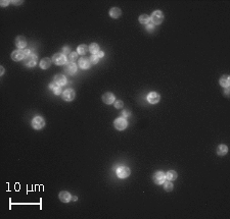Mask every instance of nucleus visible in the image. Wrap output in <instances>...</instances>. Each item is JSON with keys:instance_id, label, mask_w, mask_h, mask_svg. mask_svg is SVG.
Returning a JSON list of instances; mask_svg holds the SVG:
<instances>
[{"instance_id": "nucleus-20", "label": "nucleus", "mask_w": 230, "mask_h": 219, "mask_svg": "<svg viewBox=\"0 0 230 219\" xmlns=\"http://www.w3.org/2000/svg\"><path fill=\"white\" fill-rule=\"evenodd\" d=\"M90 60L88 58H81L79 60V66H80L82 70H88L90 67Z\"/></svg>"}, {"instance_id": "nucleus-36", "label": "nucleus", "mask_w": 230, "mask_h": 219, "mask_svg": "<svg viewBox=\"0 0 230 219\" xmlns=\"http://www.w3.org/2000/svg\"><path fill=\"white\" fill-rule=\"evenodd\" d=\"M224 93H225V95H226V96H229V87L228 88H225Z\"/></svg>"}, {"instance_id": "nucleus-25", "label": "nucleus", "mask_w": 230, "mask_h": 219, "mask_svg": "<svg viewBox=\"0 0 230 219\" xmlns=\"http://www.w3.org/2000/svg\"><path fill=\"white\" fill-rule=\"evenodd\" d=\"M138 21H139V23H142V25H147L150 21V16L148 15V14H141L139 18H138Z\"/></svg>"}, {"instance_id": "nucleus-26", "label": "nucleus", "mask_w": 230, "mask_h": 219, "mask_svg": "<svg viewBox=\"0 0 230 219\" xmlns=\"http://www.w3.org/2000/svg\"><path fill=\"white\" fill-rule=\"evenodd\" d=\"M164 189L166 192H172L174 189V185L171 182H164Z\"/></svg>"}, {"instance_id": "nucleus-30", "label": "nucleus", "mask_w": 230, "mask_h": 219, "mask_svg": "<svg viewBox=\"0 0 230 219\" xmlns=\"http://www.w3.org/2000/svg\"><path fill=\"white\" fill-rule=\"evenodd\" d=\"M123 101H121V100H116V102H115V107H116L117 109H121L123 108Z\"/></svg>"}, {"instance_id": "nucleus-12", "label": "nucleus", "mask_w": 230, "mask_h": 219, "mask_svg": "<svg viewBox=\"0 0 230 219\" xmlns=\"http://www.w3.org/2000/svg\"><path fill=\"white\" fill-rule=\"evenodd\" d=\"M53 82L55 83L56 85L61 86V87H63V86H64L68 83V80H67L66 75H61V73H59V75H54V78H53Z\"/></svg>"}, {"instance_id": "nucleus-3", "label": "nucleus", "mask_w": 230, "mask_h": 219, "mask_svg": "<svg viewBox=\"0 0 230 219\" xmlns=\"http://www.w3.org/2000/svg\"><path fill=\"white\" fill-rule=\"evenodd\" d=\"M164 21V13L160 10H155L150 15V21L155 25H160Z\"/></svg>"}, {"instance_id": "nucleus-10", "label": "nucleus", "mask_w": 230, "mask_h": 219, "mask_svg": "<svg viewBox=\"0 0 230 219\" xmlns=\"http://www.w3.org/2000/svg\"><path fill=\"white\" fill-rule=\"evenodd\" d=\"M146 100L148 103H150V104H157L160 102V96L159 93H157V92H150V93H148Z\"/></svg>"}, {"instance_id": "nucleus-19", "label": "nucleus", "mask_w": 230, "mask_h": 219, "mask_svg": "<svg viewBox=\"0 0 230 219\" xmlns=\"http://www.w3.org/2000/svg\"><path fill=\"white\" fill-rule=\"evenodd\" d=\"M216 151H217V154L219 156H225L227 154V152H228V147L224 144H221V145L218 146Z\"/></svg>"}, {"instance_id": "nucleus-21", "label": "nucleus", "mask_w": 230, "mask_h": 219, "mask_svg": "<svg viewBox=\"0 0 230 219\" xmlns=\"http://www.w3.org/2000/svg\"><path fill=\"white\" fill-rule=\"evenodd\" d=\"M178 177V174L175 170H169L166 173V179L169 180V182H174V180L177 179Z\"/></svg>"}, {"instance_id": "nucleus-6", "label": "nucleus", "mask_w": 230, "mask_h": 219, "mask_svg": "<svg viewBox=\"0 0 230 219\" xmlns=\"http://www.w3.org/2000/svg\"><path fill=\"white\" fill-rule=\"evenodd\" d=\"M52 62L55 65H64L67 64V56L63 53H55L52 56Z\"/></svg>"}, {"instance_id": "nucleus-1", "label": "nucleus", "mask_w": 230, "mask_h": 219, "mask_svg": "<svg viewBox=\"0 0 230 219\" xmlns=\"http://www.w3.org/2000/svg\"><path fill=\"white\" fill-rule=\"evenodd\" d=\"M31 125L34 130H42L43 127H45V120L42 116H35L34 118L32 119V122H31Z\"/></svg>"}, {"instance_id": "nucleus-38", "label": "nucleus", "mask_w": 230, "mask_h": 219, "mask_svg": "<svg viewBox=\"0 0 230 219\" xmlns=\"http://www.w3.org/2000/svg\"><path fill=\"white\" fill-rule=\"evenodd\" d=\"M11 3H14L16 5H18L20 3H23V1H11Z\"/></svg>"}, {"instance_id": "nucleus-15", "label": "nucleus", "mask_w": 230, "mask_h": 219, "mask_svg": "<svg viewBox=\"0 0 230 219\" xmlns=\"http://www.w3.org/2000/svg\"><path fill=\"white\" fill-rule=\"evenodd\" d=\"M64 70L69 73V75H75L77 71V65L75 62H68L66 64V67H64Z\"/></svg>"}, {"instance_id": "nucleus-37", "label": "nucleus", "mask_w": 230, "mask_h": 219, "mask_svg": "<svg viewBox=\"0 0 230 219\" xmlns=\"http://www.w3.org/2000/svg\"><path fill=\"white\" fill-rule=\"evenodd\" d=\"M0 75H4V67H3V66H1V67H0Z\"/></svg>"}, {"instance_id": "nucleus-31", "label": "nucleus", "mask_w": 230, "mask_h": 219, "mask_svg": "<svg viewBox=\"0 0 230 219\" xmlns=\"http://www.w3.org/2000/svg\"><path fill=\"white\" fill-rule=\"evenodd\" d=\"M130 115H131L130 111H128V110H124V111H122V117L127 118V117H129V116H130Z\"/></svg>"}, {"instance_id": "nucleus-32", "label": "nucleus", "mask_w": 230, "mask_h": 219, "mask_svg": "<svg viewBox=\"0 0 230 219\" xmlns=\"http://www.w3.org/2000/svg\"><path fill=\"white\" fill-rule=\"evenodd\" d=\"M0 3H1V6H2V7H5V6L8 5L9 3H10V1H3V0H2V1L0 2Z\"/></svg>"}, {"instance_id": "nucleus-39", "label": "nucleus", "mask_w": 230, "mask_h": 219, "mask_svg": "<svg viewBox=\"0 0 230 219\" xmlns=\"http://www.w3.org/2000/svg\"><path fill=\"white\" fill-rule=\"evenodd\" d=\"M77 199H78V197H77V196L72 197V200H73V201H77Z\"/></svg>"}, {"instance_id": "nucleus-24", "label": "nucleus", "mask_w": 230, "mask_h": 219, "mask_svg": "<svg viewBox=\"0 0 230 219\" xmlns=\"http://www.w3.org/2000/svg\"><path fill=\"white\" fill-rule=\"evenodd\" d=\"M89 51L92 54H97L98 52L100 51L99 45H98L97 43H91L90 46H89Z\"/></svg>"}, {"instance_id": "nucleus-9", "label": "nucleus", "mask_w": 230, "mask_h": 219, "mask_svg": "<svg viewBox=\"0 0 230 219\" xmlns=\"http://www.w3.org/2000/svg\"><path fill=\"white\" fill-rule=\"evenodd\" d=\"M25 51L23 49H16L11 53V59L14 61H21L25 59Z\"/></svg>"}, {"instance_id": "nucleus-5", "label": "nucleus", "mask_w": 230, "mask_h": 219, "mask_svg": "<svg viewBox=\"0 0 230 219\" xmlns=\"http://www.w3.org/2000/svg\"><path fill=\"white\" fill-rule=\"evenodd\" d=\"M152 180L155 185H163L166 180V174L163 171H155L152 174Z\"/></svg>"}, {"instance_id": "nucleus-23", "label": "nucleus", "mask_w": 230, "mask_h": 219, "mask_svg": "<svg viewBox=\"0 0 230 219\" xmlns=\"http://www.w3.org/2000/svg\"><path fill=\"white\" fill-rule=\"evenodd\" d=\"M88 50H89V47H88L87 45L81 44L79 45L78 48H77V52H78V54H81V55H85L88 52Z\"/></svg>"}, {"instance_id": "nucleus-27", "label": "nucleus", "mask_w": 230, "mask_h": 219, "mask_svg": "<svg viewBox=\"0 0 230 219\" xmlns=\"http://www.w3.org/2000/svg\"><path fill=\"white\" fill-rule=\"evenodd\" d=\"M78 52H71L70 54H69V60L71 61V62H75V61L78 59Z\"/></svg>"}, {"instance_id": "nucleus-7", "label": "nucleus", "mask_w": 230, "mask_h": 219, "mask_svg": "<svg viewBox=\"0 0 230 219\" xmlns=\"http://www.w3.org/2000/svg\"><path fill=\"white\" fill-rule=\"evenodd\" d=\"M61 97H63L64 101L71 102L76 98V92L73 89H67L61 93Z\"/></svg>"}, {"instance_id": "nucleus-33", "label": "nucleus", "mask_w": 230, "mask_h": 219, "mask_svg": "<svg viewBox=\"0 0 230 219\" xmlns=\"http://www.w3.org/2000/svg\"><path fill=\"white\" fill-rule=\"evenodd\" d=\"M63 51H64V53H69V54L71 53V50H70V48H69V47H64Z\"/></svg>"}, {"instance_id": "nucleus-8", "label": "nucleus", "mask_w": 230, "mask_h": 219, "mask_svg": "<svg viewBox=\"0 0 230 219\" xmlns=\"http://www.w3.org/2000/svg\"><path fill=\"white\" fill-rule=\"evenodd\" d=\"M37 61H38L37 55L34 53H31L28 57L25 58V65H27L28 67H34V66H36V64H37Z\"/></svg>"}, {"instance_id": "nucleus-2", "label": "nucleus", "mask_w": 230, "mask_h": 219, "mask_svg": "<svg viewBox=\"0 0 230 219\" xmlns=\"http://www.w3.org/2000/svg\"><path fill=\"white\" fill-rule=\"evenodd\" d=\"M116 173H117V177H118L119 178H122V179H124V178H127L130 175L131 173V170L130 168L128 167V166H119L118 168H117L116 170Z\"/></svg>"}, {"instance_id": "nucleus-17", "label": "nucleus", "mask_w": 230, "mask_h": 219, "mask_svg": "<svg viewBox=\"0 0 230 219\" xmlns=\"http://www.w3.org/2000/svg\"><path fill=\"white\" fill-rule=\"evenodd\" d=\"M51 61L52 59L48 58V57H45V58H43L42 60L40 61V67H41L42 70H48L50 65H51Z\"/></svg>"}, {"instance_id": "nucleus-29", "label": "nucleus", "mask_w": 230, "mask_h": 219, "mask_svg": "<svg viewBox=\"0 0 230 219\" xmlns=\"http://www.w3.org/2000/svg\"><path fill=\"white\" fill-rule=\"evenodd\" d=\"M155 23H152V21H149V23L146 25V27H145V29H146L147 32H152L153 30H155Z\"/></svg>"}, {"instance_id": "nucleus-34", "label": "nucleus", "mask_w": 230, "mask_h": 219, "mask_svg": "<svg viewBox=\"0 0 230 219\" xmlns=\"http://www.w3.org/2000/svg\"><path fill=\"white\" fill-rule=\"evenodd\" d=\"M24 51H25V56L26 57H28L31 54V50L30 49H26V50H24ZM26 57H25V58H26Z\"/></svg>"}, {"instance_id": "nucleus-13", "label": "nucleus", "mask_w": 230, "mask_h": 219, "mask_svg": "<svg viewBox=\"0 0 230 219\" xmlns=\"http://www.w3.org/2000/svg\"><path fill=\"white\" fill-rule=\"evenodd\" d=\"M58 199L61 200L63 203H69L70 201H72V196L69 192L67 191H61L58 194Z\"/></svg>"}, {"instance_id": "nucleus-11", "label": "nucleus", "mask_w": 230, "mask_h": 219, "mask_svg": "<svg viewBox=\"0 0 230 219\" xmlns=\"http://www.w3.org/2000/svg\"><path fill=\"white\" fill-rule=\"evenodd\" d=\"M116 101V97L115 95L111 92H105L104 95H102V102L104 104H107V105H111L114 102Z\"/></svg>"}, {"instance_id": "nucleus-28", "label": "nucleus", "mask_w": 230, "mask_h": 219, "mask_svg": "<svg viewBox=\"0 0 230 219\" xmlns=\"http://www.w3.org/2000/svg\"><path fill=\"white\" fill-rule=\"evenodd\" d=\"M89 60H90L91 64H97L98 62H99V57H98L96 54H92L91 57L89 58Z\"/></svg>"}, {"instance_id": "nucleus-18", "label": "nucleus", "mask_w": 230, "mask_h": 219, "mask_svg": "<svg viewBox=\"0 0 230 219\" xmlns=\"http://www.w3.org/2000/svg\"><path fill=\"white\" fill-rule=\"evenodd\" d=\"M219 83H220V86L223 88H228L229 85H230V78L229 75H222L219 80Z\"/></svg>"}, {"instance_id": "nucleus-14", "label": "nucleus", "mask_w": 230, "mask_h": 219, "mask_svg": "<svg viewBox=\"0 0 230 219\" xmlns=\"http://www.w3.org/2000/svg\"><path fill=\"white\" fill-rule=\"evenodd\" d=\"M16 46L18 49H24L27 46V40L23 37V36H18L16 38Z\"/></svg>"}, {"instance_id": "nucleus-22", "label": "nucleus", "mask_w": 230, "mask_h": 219, "mask_svg": "<svg viewBox=\"0 0 230 219\" xmlns=\"http://www.w3.org/2000/svg\"><path fill=\"white\" fill-rule=\"evenodd\" d=\"M49 89L52 90L55 95H59V94H61V93H63V92H61V86L56 85L54 82L51 83V84H49Z\"/></svg>"}, {"instance_id": "nucleus-16", "label": "nucleus", "mask_w": 230, "mask_h": 219, "mask_svg": "<svg viewBox=\"0 0 230 219\" xmlns=\"http://www.w3.org/2000/svg\"><path fill=\"white\" fill-rule=\"evenodd\" d=\"M109 16L112 18H119L122 15V10L119 7H112L109 9Z\"/></svg>"}, {"instance_id": "nucleus-35", "label": "nucleus", "mask_w": 230, "mask_h": 219, "mask_svg": "<svg viewBox=\"0 0 230 219\" xmlns=\"http://www.w3.org/2000/svg\"><path fill=\"white\" fill-rule=\"evenodd\" d=\"M96 55L99 57V58H100V57H104V51H99V52H98V53L96 54Z\"/></svg>"}, {"instance_id": "nucleus-4", "label": "nucleus", "mask_w": 230, "mask_h": 219, "mask_svg": "<svg viewBox=\"0 0 230 219\" xmlns=\"http://www.w3.org/2000/svg\"><path fill=\"white\" fill-rule=\"evenodd\" d=\"M114 127L118 130H124L128 127V121L124 117H119L114 121Z\"/></svg>"}]
</instances>
